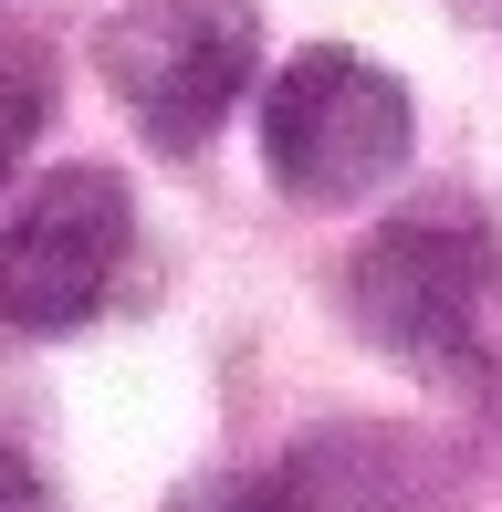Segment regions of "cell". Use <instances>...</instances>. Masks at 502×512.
Here are the masks:
<instances>
[{
	"instance_id": "1",
	"label": "cell",
	"mask_w": 502,
	"mask_h": 512,
	"mask_svg": "<svg viewBox=\"0 0 502 512\" xmlns=\"http://www.w3.org/2000/svg\"><path fill=\"white\" fill-rule=\"evenodd\" d=\"M346 314L377 356L419 377H482L502 356V241L471 189H429L356 241Z\"/></svg>"
},
{
	"instance_id": "5",
	"label": "cell",
	"mask_w": 502,
	"mask_h": 512,
	"mask_svg": "<svg viewBox=\"0 0 502 512\" xmlns=\"http://www.w3.org/2000/svg\"><path fill=\"white\" fill-rule=\"evenodd\" d=\"M42 126H53V63H42L32 42L0 32V189H11V168L32 157Z\"/></svg>"
},
{
	"instance_id": "2",
	"label": "cell",
	"mask_w": 502,
	"mask_h": 512,
	"mask_svg": "<svg viewBox=\"0 0 502 512\" xmlns=\"http://www.w3.org/2000/svg\"><path fill=\"white\" fill-rule=\"evenodd\" d=\"M419 147V115H408V84L387 63L346 53V42H304L283 74L262 84V168L283 199L304 209H346L387 189Z\"/></svg>"
},
{
	"instance_id": "3",
	"label": "cell",
	"mask_w": 502,
	"mask_h": 512,
	"mask_svg": "<svg viewBox=\"0 0 502 512\" xmlns=\"http://www.w3.org/2000/svg\"><path fill=\"white\" fill-rule=\"evenodd\" d=\"M95 63L147 147L199 157L262 74V11L251 0H126L95 32Z\"/></svg>"
},
{
	"instance_id": "6",
	"label": "cell",
	"mask_w": 502,
	"mask_h": 512,
	"mask_svg": "<svg viewBox=\"0 0 502 512\" xmlns=\"http://www.w3.org/2000/svg\"><path fill=\"white\" fill-rule=\"evenodd\" d=\"M0 512H53V481H42L21 450H0Z\"/></svg>"
},
{
	"instance_id": "4",
	"label": "cell",
	"mask_w": 502,
	"mask_h": 512,
	"mask_svg": "<svg viewBox=\"0 0 502 512\" xmlns=\"http://www.w3.org/2000/svg\"><path fill=\"white\" fill-rule=\"evenodd\" d=\"M136 251V199L116 168H53L0 220V324L11 335H74L105 314Z\"/></svg>"
}]
</instances>
